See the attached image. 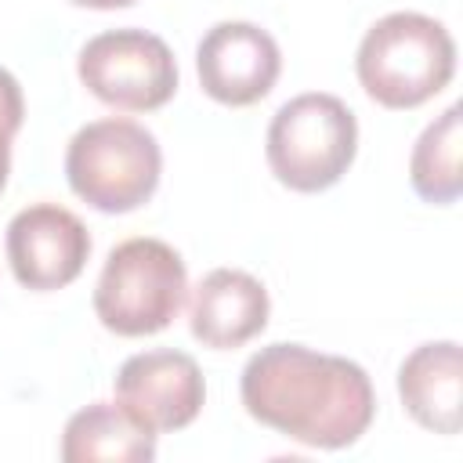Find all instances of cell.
Returning <instances> with one entry per match:
<instances>
[{"instance_id": "6da1fadb", "label": "cell", "mask_w": 463, "mask_h": 463, "mask_svg": "<svg viewBox=\"0 0 463 463\" xmlns=\"http://www.w3.org/2000/svg\"><path fill=\"white\" fill-rule=\"evenodd\" d=\"M239 398L260 427L326 452L354 445L376 416V391L358 362L286 340L250 354Z\"/></svg>"}, {"instance_id": "7a4b0ae2", "label": "cell", "mask_w": 463, "mask_h": 463, "mask_svg": "<svg viewBox=\"0 0 463 463\" xmlns=\"http://www.w3.org/2000/svg\"><path fill=\"white\" fill-rule=\"evenodd\" d=\"M362 90L394 112L420 109L456 76L452 33L420 11H391L373 22L354 54Z\"/></svg>"}, {"instance_id": "3957f363", "label": "cell", "mask_w": 463, "mask_h": 463, "mask_svg": "<svg viewBox=\"0 0 463 463\" xmlns=\"http://www.w3.org/2000/svg\"><path fill=\"white\" fill-rule=\"evenodd\" d=\"M163 177V148L148 127L105 116L80 127L65 148V181L76 199L98 213H130L145 206Z\"/></svg>"}, {"instance_id": "277c9868", "label": "cell", "mask_w": 463, "mask_h": 463, "mask_svg": "<svg viewBox=\"0 0 463 463\" xmlns=\"http://www.w3.org/2000/svg\"><path fill=\"white\" fill-rule=\"evenodd\" d=\"M264 156L282 188L304 195L326 192L358 156V119L336 94H297L271 116Z\"/></svg>"}, {"instance_id": "5b68a950", "label": "cell", "mask_w": 463, "mask_h": 463, "mask_svg": "<svg viewBox=\"0 0 463 463\" xmlns=\"http://www.w3.org/2000/svg\"><path fill=\"white\" fill-rule=\"evenodd\" d=\"M184 297L181 253L163 239L137 235L109 250L94 286V315L116 336H152L181 315Z\"/></svg>"}, {"instance_id": "8992f818", "label": "cell", "mask_w": 463, "mask_h": 463, "mask_svg": "<svg viewBox=\"0 0 463 463\" xmlns=\"http://www.w3.org/2000/svg\"><path fill=\"white\" fill-rule=\"evenodd\" d=\"M76 76L101 105L156 112L177 94V58L148 29H109L80 47Z\"/></svg>"}, {"instance_id": "52a82bcc", "label": "cell", "mask_w": 463, "mask_h": 463, "mask_svg": "<svg viewBox=\"0 0 463 463\" xmlns=\"http://www.w3.org/2000/svg\"><path fill=\"white\" fill-rule=\"evenodd\" d=\"M4 250L18 286L51 293L72 286L83 275L90 260V232L72 210L58 203H33L11 217Z\"/></svg>"}, {"instance_id": "ba28073f", "label": "cell", "mask_w": 463, "mask_h": 463, "mask_svg": "<svg viewBox=\"0 0 463 463\" xmlns=\"http://www.w3.org/2000/svg\"><path fill=\"white\" fill-rule=\"evenodd\" d=\"M116 402L148 430L170 434L195 423L206 405V380L184 351H137L116 373Z\"/></svg>"}, {"instance_id": "9c48e42d", "label": "cell", "mask_w": 463, "mask_h": 463, "mask_svg": "<svg viewBox=\"0 0 463 463\" xmlns=\"http://www.w3.org/2000/svg\"><path fill=\"white\" fill-rule=\"evenodd\" d=\"M195 72L206 98L228 109L257 105L271 94L282 72L275 36L253 22H217L195 47Z\"/></svg>"}, {"instance_id": "30bf717a", "label": "cell", "mask_w": 463, "mask_h": 463, "mask_svg": "<svg viewBox=\"0 0 463 463\" xmlns=\"http://www.w3.org/2000/svg\"><path fill=\"white\" fill-rule=\"evenodd\" d=\"M271 300L260 279L242 268H213L199 279L188 304V329L210 351H235L264 333Z\"/></svg>"}, {"instance_id": "8fae6325", "label": "cell", "mask_w": 463, "mask_h": 463, "mask_svg": "<svg viewBox=\"0 0 463 463\" xmlns=\"http://www.w3.org/2000/svg\"><path fill=\"white\" fill-rule=\"evenodd\" d=\"M398 398L405 412L434 434H459L463 427V351L456 340H430L398 365Z\"/></svg>"}, {"instance_id": "7c38bea8", "label": "cell", "mask_w": 463, "mask_h": 463, "mask_svg": "<svg viewBox=\"0 0 463 463\" xmlns=\"http://www.w3.org/2000/svg\"><path fill=\"white\" fill-rule=\"evenodd\" d=\"M156 430L137 423L119 402H90L69 416L61 430L65 463H148L156 459Z\"/></svg>"}, {"instance_id": "4fadbf2b", "label": "cell", "mask_w": 463, "mask_h": 463, "mask_svg": "<svg viewBox=\"0 0 463 463\" xmlns=\"http://www.w3.org/2000/svg\"><path fill=\"white\" fill-rule=\"evenodd\" d=\"M459 145H463V116H459V105H449L438 119L423 127L409 156V181L423 203L452 206L463 195Z\"/></svg>"}, {"instance_id": "5bb4252c", "label": "cell", "mask_w": 463, "mask_h": 463, "mask_svg": "<svg viewBox=\"0 0 463 463\" xmlns=\"http://www.w3.org/2000/svg\"><path fill=\"white\" fill-rule=\"evenodd\" d=\"M25 119V98H22V83L0 65V192L7 188V174H11V141L22 130Z\"/></svg>"}, {"instance_id": "9a60e30c", "label": "cell", "mask_w": 463, "mask_h": 463, "mask_svg": "<svg viewBox=\"0 0 463 463\" xmlns=\"http://www.w3.org/2000/svg\"><path fill=\"white\" fill-rule=\"evenodd\" d=\"M72 7H90V11H116V7H130L137 0H69Z\"/></svg>"}]
</instances>
